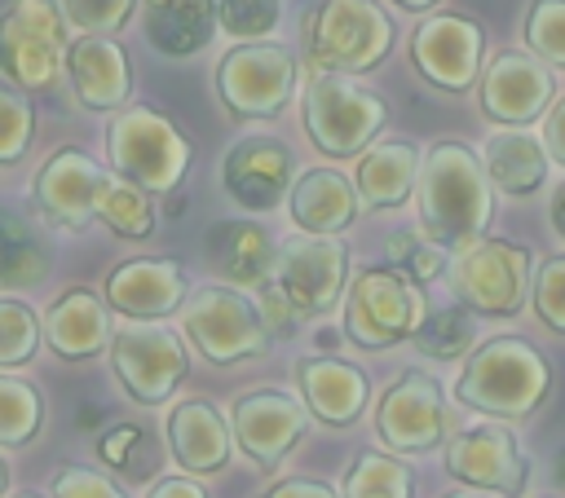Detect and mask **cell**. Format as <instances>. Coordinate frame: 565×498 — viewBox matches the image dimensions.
<instances>
[{
    "label": "cell",
    "mask_w": 565,
    "mask_h": 498,
    "mask_svg": "<svg viewBox=\"0 0 565 498\" xmlns=\"http://www.w3.org/2000/svg\"><path fill=\"white\" fill-rule=\"evenodd\" d=\"M207 260L234 286H265L274 278L278 247L256 220H221L207 229Z\"/></svg>",
    "instance_id": "obj_28"
},
{
    "label": "cell",
    "mask_w": 565,
    "mask_h": 498,
    "mask_svg": "<svg viewBox=\"0 0 565 498\" xmlns=\"http://www.w3.org/2000/svg\"><path fill=\"white\" fill-rule=\"evenodd\" d=\"M97 458L119 476H150L154 472V445L137 423H115L97 436Z\"/></svg>",
    "instance_id": "obj_35"
},
{
    "label": "cell",
    "mask_w": 565,
    "mask_h": 498,
    "mask_svg": "<svg viewBox=\"0 0 565 498\" xmlns=\"http://www.w3.org/2000/svg\"><path fill=\"white\" fill-rule=\"evenodd\" d=\"M282 0H221V31L238 44H265L274 35Z\"/></svg>",
    "instance_id": "obj_38"
},
{
    "label": "cell",
    "mask_w": 565,
    "mask_h": 498,
    "mask_svg": "<svg viewBox=\"0 0 565 498\" xmlns=\"http://www.w3.org/2000/svg\"><path fill=\"white\" fill-rule=\"evenodd\" d=\"M278 295L291 304L296 317H322L349 295V251L340 238H318V234H296L282 238L274 278Z\"/></svg>",
    "instance_id": "obj_10"
},
{
    "label": "cell",
    "mask_w": 565,
    "mask_h": 498,
    "mask_svg": "<svg viewBox=\"0 0 565 498\" xmlns=\"http://www.w3.org/2000/svg\"><path fill=\"white\" fill-rule=\"evenodd\" d=\"M168 450L177 458L181 472L190 476H207V472H221L225 458H230V445H234V427L221 419V410L203 397H185L168 410Z\"/></svg>",
    "instance_id": "obj_22"
},
{
    "label": "cell",
    "mask_w": 565,
    "mask_h": 498,
    "mask_svg": "<svg viewBox=\"0 0 565 498\" xmlns=\"http://www.w3.org/2000/svg\"><path fill=\"white\" fill-rule=\"evenodd\" d=\"M481 163H486V176L494 190L521 198V194H534L547 176V145L534 141L530 132H490L486 150H481Z\"/></svg>",
    "instance_id": "obj_29"
},
{
    "label": "cell",
    "mask_w": 565,
    "mask_h": 498,
    "mask_svg": "<svg viewBox=\"0 0 565 498\" xmlns=\"http://www.w3.org/2000/svg\"><path fill=\"white\" fill-rule=\"evenodd\" d=\"M552 229L565 238V181H561V190L552 194Z\"/></svg>",
    "instance_id": "obj_47"
},
{
    "label": "cell",
    "mask_w": 565,
    "mask_h": 498,
    "mask_svg": "<svg viewBox=\"0 0 565 498\" xmlns=\"http://www.w3.org/2000/svg\"><path fill=\"white\" fill-rule=\"evenodd\" d=\"M552 392L547 357L521 335H494L477 344L455 379V401L490 419H530Z\"/></svg>",
    "instance_id": "obj_2"
},
{
    "label": "cell",
    "mask_w": 565,
    "mask_h": 498,
    "mask_svg": "<svg viewBox=\"0 0 565 498\" xmlns=\"http://www.w3.org/2000/svg\"><path fill=\"white\" fill-rule=\"evenodd\" d=\"M472 339H477L472 317H468V308L459 304V308H437V313H428L424 326H419V335H415L411 344H415L424 357H433V361H459V357H472V353H477Z\"/></svg>",
    "instance_id": "obj_33"
},
{
    "label": "cell",
    "mask_w": 565,
    "mask_h": 498,
    "mask_svg": "<svg viewBox=\"0 0 565 498\" xmlns=\"http://www.w3.org/2000/svg\"><path fill=\"white\" fill-rule=\"evenodd\" d=\"M552 101V71L547 62H539L534 53L525 48H508V53H494L481 71V110L494 119V123H530L547 110Z\"/></svg>",
    "instance_id": "obj_18"
},
{
    "label": "cell",
    "mask_w": 565,
    "mask_h": 498,
    "mask_svg": "<svg viewBox=\"0 0 565 498\" xmlns=\"http://www.w3.org/2000/svg\"><path fill=\"white\" fill-rule=\"evenodd\" d=\"M44 339L66 361L97 357L115 339V331H110V304L97 291H88V286L62 291L49 304V313H44Z\"/></svg>",
    "instance_id": "obj_23"
},
{
    "label": "cell",
    "mask_w": 565,
    "mask_h": 498,
    "mask_svg": "<svg viewBox=\"0 0 565 498\" xmlns=\"http://www.w3.org/2000/svg\"><path fill=\"white\" fill-rule=\"evenodd\" d=\"M450 291L459 295V304L468 313L516 317L525 308V300L534 295L530 251L508 238H481L450 260Z\"/></svg>",
    "instance_id": "obj_9"
},
{
    "label": "cell",
    "mask_w": 565,
    "mask_h": 498,
    "mask_svg": "<svg viewBox=\"0 0 565 498\" xmlns=\"http://www.w3.org/2000/svg\"><path fill=\"white\" fill-rule=\"evenodd\" d=\"M71 57L66 13L53 0H13L0 22V71L9 84L44 93L62 79Z\"/></svg>",
    "instance_id": "obj_8"
},
{
    "label": "cell",
    "mask_w": 565,
    "mask_h": 498,
    "mask_svg": "<svg viewBox=\"0 0 565 498\" xmlns=\"http://www.w3.org/2000/svg\"><path fill=\"white\" fill-rule=\"evenodd\" d=\"M40 335H44V326L22 300H0V366L4 370L31 361L40 348Z\"/></svg>",
    "instance_id": "obj_36"
},
{
    "label": "cell",
    "mask_w": 565,
    "mask_h": 498,
    "mask_svg": "<svg viewBox=\"0 0 565 498\" xmlns=\"http://www.w3.org/2000/svg\"><path fill=\"white\" fill-rule=\"evenodd\" d=\"M424 295L419 286L393 269V264H371L358 269L344 295V335L358 348H393L402 339H415L424 326Z\"/></svg>",
    "instance_id": "obj_6"
},
{
    "label": "cell",
    "mask_w": 565,
    "mask_h": 498,
    "mask_svg": "<svg viewBox=\"0 0 565 498\" xmlns=\"http://www.w3.org/2000/svg\"><path fill=\"white\" fill-rule=\"evenodd\" d=\"M446 498H494V494H481V489H455V494H446Z\"/></svg>",
    "instance_id": "obj_50"
},
{
    "label": "cell",
    "mask_w": 565,
    "mask_h": 498,
    "mask_svg": "<svg viewBox=\"0 0 565 498\" xmlns=\"http://www.w3.org/2000/svg\"><path fill=\"white\" fill-rule=\"evenodd\" d=\"M534 317L547 326V331H556V335H565V251L561 256H547L543 264H539V273H534Z\"/></svg>",
    "instance_id": "obj_40"
},
{
    "label": "cell",
    "mask_w": 565,
    "mask_h": 498,
    "mask_svg": "<svg viewBox=\"0 0 565 498\" xmlns=\"http://www.w3.org/2000/svg\"><path fill=\"white\" fill-rule=\"evenodd\" d=\"M190 282L177 260H124L106 278V304L132 322H159L177 308H185Z\"/></svg>",
    "instance_id": "obj_20"
},
{
    "label": "cell",
    "mask_w": 565,
    "mask_h": 498,
    "mask_svg": "<svg viewBox=\"0 0 565 498\" xmlns=\"http://www.w3.org/2000/svg\"><path fill=\"white\" fill-rule=\"evenodd\" d=\"M146 498H207V494H203V485H199V480L163 476V480H154V489H150Z\"/></svg>",
    "instance_id": "obj_46"
},
{
    "label": "cell",
    "mask_w": 565,
    "mask_h": 498,
    "mask_svg": "<svg viewBox=\"0 0 565 498\" xmlns=\"http://www.w3.org/2000/svg\"><path fill=\"white\" fill-rule=\"evenodd\" d=\"M225 194L247 212H274L291 194V154L274 137H243L221 163Z\"/></svg>",
    "instance_id": "obj_19"
},
{
    "label": "cell",
    "mask_w": 565,
    "mask_h": 498,
    "mask_svg": "<svg viewBox=\"0 0 565 498\" xmlns=\"http://www.w3.org/2000/svg\"><path fill=\"white\" fill-rule=\"evenodd\" d=\"M110 172L132 181L146 194H168L190 172V137L154 106H128L110 119L106 132Z\"/></svg>",
    "instance_id": "obj_3"
},
{
    "label": "cell",
    "mask_w": 565,
    "mask_h": 498,
    "mask_svg": "<svg viewBox=\"0 0 565 498\" xmlns=\"http://www.w3.org/2000/svg\"><path fill=\"white\" fill-rule=\"evenodd\" d=\"M181 331L212 366H234V361L260 357L274 335L265 322V308L247 291L216 286V282L190 291V300L181 308Z\"/></svg>",
    "instance_id": "obj_7"
},
{
    "label": "cell",
    "mask_w": 565,
    "mask_h": 498,
    "mask_svg": "<svg viewBox=\"0 0 565 498\" xmlns=\"http://www.w3.org/2000/svg\"><path fill=\"white\" fill-rule=\"evenodd\" d=\"M393 269H402L411 282H433L446 269V247H437L424 229H402L388 238Z\"/></svg>",
    "instance_id": "obj_39"
},
{
    "label": "cell",
    "mask_w": 565,
    "mask_h": 498,
    "mask_svg": "<svg viewBox=\"0 0 565 498\" xmlns=\"http://www.w3.org/2000/svg\"><path fill=\"white\" fill-rule=\"evenodd\" d=\"M49 269H53V251L35 234V225H26L18 212H4L0 216V286L4 291L35 286L49 278Z\"/></svg>",
    "instance_id": "obj_30"
},
{
    "label": "cell",
    "mask_w": 565,
    "mask_h": 498,
    "mask_svg": "<svg viewBox=\"0 0 565 498\" xmlns=\"http://www.w3.org/2000/svg\"><path fill=\"white\" fill-rule=\"evenodd\" d=\"M66 75H71V88H75L84 110H119L128 101V93H132L128 57H124V48L110 35H79V40H71Z\"/></svg>",
    "instance_id": "obj_24"
},
{
    "label": "cell",
    "mask_w": 565,
    "mask_h": 498,
    "mask_svg": "<svg viewBox=\"0 0 565 498\" xmlns=\"http://www.w3.org/2000/svg\"><path fill=\"white\" fill-rule=\"evenodd\" d=\"M31 141V106L18 97L13 84L0 88V163H18Z\"/></svg>",
    "instance_id": "obj_42"
},
{
    "label": "cell",
    "mask_w": 565,
    "mask_h": 498,
    "mask_svg": "<svg viewBox=\"0 0 565 498\" xmlns=\"http://www.w3.org/2000/svg\"><path fill=\"white\" fill-rule=\"evenodd\" d=\"M543 145H547V154L565 167V97L547 110V119H543Z\"/></svg>",
    "instance_id": "obj_45"
},
{
    "label": "cell",
    "mask_w": 565,
    "mask_h": 498,
    "mask_svg": "<svg viewBox=\"0 0 565 498\" xmlns=\"http://www.w3.org/2000/svg\"><path fill=\"white\" fill-rule=\"evenodd\" d=\"M525 44L539 62L565 66V0H534L525 13Z\"/></svg>",
    "instance_id": "obj_37"
},
{
    "label": "cell",
    "mask_w": 565,
    "mask_h": 498,
    "mask_svg": "<svg viewBox=\"0 0 565 498\" xmlns=\"http://www.w3.org/2000/svg\"><path fill=\"white\" fill-rule=\"evenodd\" d=\"M490 176L486 163L472 145L463 141H437L424 154V172H419V229L446 247V251H468L472 242H481L486 225H490Z\"/></svg>",
    "instance_id": "obj_1"
},
{
    "label": "cell",
    "mask_w": 565,
    "mask_h": 498,
    "mask_svg": "<svg viewBox=\"0 0 565 498\" xmlns=\"http://www.w3.org/2000/svg\"><path fill=\"white\" fill-rule=\"evenodd\" d=\"M375 436L388 454H428L450 436L441 383L424 370H402L375 401Z\"/></svg>",
    "instance_id": "obj_13"
},
{
    "label": "cell",
    "mask_w": 565,
    "mask_h": 498,
    "mask_svg": "<svg viewBox=\"0 0 565 498\" xmlns=\"http://www.w3.org/2000/svg\"><path fill=\"white\" fill-rule=\"evenodd\" d=\"M419 172H424L419 145L406 141V137H384V141H375V145L358 159L353 185H358L362 207L384 212V207H402V203L419 190Z\"/></svg>",
    "instance_id": "obj_26"
},
{
    "label": "cell",
    "mask_w": 565,
    "mask_h": 498,
    "mask_svg": "<svg viewBox=\"0 0 565 498\" xmlns=\"http://www.w3.org/2000/svg\"><path fill=\"white\" fill-rule=\"evenodd\" d=\"M40 427H44V397H40L31 383L4 375V379H0V445L18 450V445H26Z\"/></svg>",
    "instance_id": "obj_34"
},
{
    "label": "cell",
    "mask_w": 565,
    "mask_h": 498,
    "mask_svg": "<svg viewBox=\"0 0 565 498\" xmlns=\"http://www.w3.org/2000/svg\"><path fill=\"white\" fill-rule=\"evenodd\" d=\"M296 388L305 410L327 427H349L366 410L371 383L366 375L344 357H300L296 361Z\"/></svg>",
    "instance_id": "obj_21"
},
{
    "label": "cell",
    "mask_w": 565,
    "mask_h": 498,
    "mask_svg": "<svg viewBox=\"0 0 565 498\" xmlns=\"http://www.w3.org/2000/svg\"><path fill=\"white\" fill-rule=\"evenodd\" d=\"M102 176H106V167L97 159H88L84 150H75V145L57 150L31 185V203L40 212V220H49L53 229H71V234L88 229L97 220Z\"/></svg>",
    "instance_id": "obj_17"
},
{
    "label": "cell",
    "mask_w": 565,
    "mask_h": 498,
    "mask_svg": "<svg viewBox=\"0 0 565 498\" xmlns=\"http://www.w3.org/2000/svg\"><path fill=\"white\" fill-rule=\"evenodd\" d=\"M137 0H62V13L71 26H79L84 35H115Z\"/></svg>",
    "instance_id": "obj_41"
},
{
    "label": "cell",
    "mask_w": 565,
    "mask_h": 498,
    "mask_svg": "<svg viewBox=\"0 0 565 498\" xmlns=\"http://www.w3.org/2000/svg\"><path fill=\"white\" fill-rule=\"evenodd\" d=\"M397 9H411V13H424V9H433L437 0H393Z\"/></svg>",
    "instance_id": "obj_48"
},
{
    "label": "cell",
    "mask_w": 565,
    "mask_h": 498,
    "mask_svg": "<svg viewBox=\"0 0 565 498\" xmlns=\"http://www.w3.org/2000/svg\"><path fill=\"white\" fill-rule=\"evenodd\" d=\"M9 498H40V494H9Z\"/></svg>",
    "instance_id": "obj_51"
},
{
    "label": "cell",
    "mask_w": 565,
    "mask_h": 498,
    "mask_svg": "<svg viewBox=\"0 0 565 498\" xmlns=\"http://www.w3.org/2000/svg\"><path fill=\"white\" fill-rule=\"evenodd\" d=\"M260 498H340L327 480H313V476H287L278 485H269Z\"/></svg>",
    "instance_id": "obj_44"
},
{
    "label": "cell",
    "mask_w": 565,
    "mask_h": 498,
    "mask_svg": "<svg viewBox=\"0 0 565 498\" xmlns=\"http://www.w3.org/2000/svg\"><path fill=\"white\" fill-rule=\"evenodd\" d=\"M296 62L282 44H238L216 66V97L234 119H274L291 101Z\"/></svg>",
    "instance_id": "obj_12"
},
{
    "label": "cell",
    "mask_w": 565,
    "mask_h": 498,
    "mask_svg": "<svg viewBox=\"0 0 565 498\" xmlns=\"http://www.w3.org/2000/svg\"><path fill=\"white\" fill-rule=\"evenodd\" d=\"M141 26L163 57H190L221 31V0H141Z\"/></svg>",
    "instance_id": "obj_27"
},
{
    "label": "cell",
    "mask_w": 565,
    "mask_h": 498,
    "mask_svg": "<svg viewBox=\"0 0 565 498\" xmlns=\"http://www.w3.org/2000/svg\"><path fill=\"white\" fill-rule=\"evenodd\" d=\"M97 220L106 229H115L119 238H150L154 234V203L132 181L106 172L102 190H97Z\"/></svg>",
    "instance_id": "obj_31"
},
{
    "label": "cell",
    "mask_w": 565,
    "mask_h": 498,
    "mask_svg": "<svg viewBox=\"0 0 565 498\" xmlns=\"http://www.w3.org/2000/svg\"><path fill=\"white\" fill-rule=\"evenodd\" d=\"M110 370L137 405H163L190 370L185 344L159 322H128L110 339Z\"/></svg>",
    "instance_id": "obj_11"
},
{
    "label": "cell",
    "mask_w": 565,
    "mask_h": 498,
    "mask_svg": "<svg viewBox=\"0 0 565 498\" xmlns=\"http://www.w3.org/2000/svg\"><path fill=\"white\" fill-rule=\"evenodd\" d=\"M300 119H305V137L322 154L353 159V154L371 150L375 132L388 119V106L375 93L358 88L349 75L313 71L305 84V97H300Z\"/></svg>",
    "instance_id": "obj_5"
},
{
    "label": "cell",
    "mask_w": 565,
    "mask_h": 498,
    "mask_svg": "<svg viewBox=\"0 0 565 498\" xmlns=\"http://www.w3.org/2000/svg\"><path fill=\"white\" fill-rule=\"evenodd\" d=\"M53 498H128V494L110 476H102L93 467H57Z\"/></svg>",
    "instance_id": "obj_43"
},
{
    "label": "cell",
    "mask_w": 565,
    "mask_h": 498,
    "mask_svg": "<svg viewBox=\"0 0 565 498\" xmlns=\"http://www.w3.org/2000/svg\"><path fill=\"white\" fill-rule=\"evenodd\" d=\"M393 18L375 0H322L305 22V48L313 71L362 75L375 71L393 48Z\"/></svg>",
    "instance_id": "obj_4"
},
{
    "label": "cell",
    "mask_w": 565,
    "mask_h": 498,
    "mask_svg": "<svg viewBox=\"0 0 565 498\" xmlns=\"http://www.w3.org/2000/svg\"><path fill=\"white\" fill-rule=\"evenodd\" d=\"M230 427H234V445L260 472H274L296 450V441L305 436L309 410H305V401H296L282 388H256V392H243L234 401Z\"/></svg>",
    "instance_id": "obj_15"
},
{
    "label": "cell",
    "mask_w": 565,
    "mask_h": 498,
    "mask_svg": "<svg viewBox=\"0 0 565 498\" xmlns=\"http://www.w3.org/2000/svg\"><path fill=\"white\" fill-rule=\"evenodd\" d=\"M556 485H561V494H565V450L556 454Z\"/></svg>",
    "instance_id": "obj_49"
},
{
    "label": "cell",
    "mask_w": 565,
    "mask_h": 498,
    "mask_svg": "<svg viewBox=\"0 0 565 498\" xmlns=\"http://www.w3.org/2000/svg\"><path fill=\"white\" fill-rule=\"evenodd\" d=\"M481 48H486V35L472 18H459V13H433L415 26L411 35V62L415 71L446 88V93H463L481 79Z\"/></svg>",
    "instance_id": "obj_16"
},
{
    "label": "cell",
    "mask_w": 565,
    "mask_h": 498,
    "mask_svg": "<svg viewBox=\"0 0 565 498\" xmlns=\"http://www.w3.org/2000/svg\"><path fill=\"white\" fill-rule=\"evenodd\" d=\"M446 472L481 494L516 498L530 480V463L503 423H477L446 441Z\"/></svg>",
    "instance_id": "obj_14"
},
{
    "label": "cell",
    "mask_w": 565,
    "mask_h": 498,
    "mask_svg": "<svg viewBox=\"0 0 565 498\" xmlns=\"http://www.w3.org/2000/svg\"><path fill=\"white\" fill-rule=\"evenodd\" d=\"M358 207H362L358 185L335 167L300 172L291 194H287V212H291L296 229L300 234H318V238H335L340 229H349Z\"/></svg>",
    "instance_id": "obj_25"
},
{
    "label": "cell",
    "mask_w": 565,
    "mask_h": 498,
    "mask_svg": "<svg viewBox=\"0 0 565 498\" xmlns=\"http://www.w3.org/2000/svg\"><path fill=\"white\" fill-rule=\"evenodd\" d=\"M344 498H415V476L402 458L366 450L344 472Z\"/></svg>",
    "instance_id": "obj_32"
}]
</instances>
